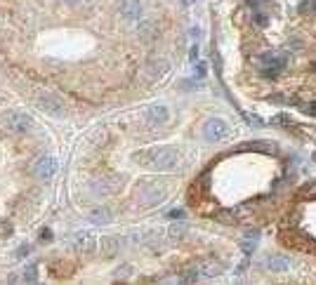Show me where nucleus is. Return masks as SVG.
<instances>
[{
	"mask_svg": "<svg viewBox=\"0 0 316 285\" xmlns=\"http://www.w3.org/2000/svg\"><path fill=\"white\" fill-rule=\"evenodd\" d=\"M142 165L151 168V170H175L177 168V151L172 146H158V149H149V151H142L137 156Z\"/></svg>",
	"mask_w": 316,
	"mask_h": 285,
	"instance_id": "obj_1",
	"label": "nucleus"
},
{
	"mask_svg": "<svg viewBox=\"0 0 316 285\" xmlns=\"http://www.w3.org/2000/svg\"><path fill=\"white\" fill-rule=\"evenodd\" d=\"M31 125H33V121L21 111H10L5 115V128L12 134H26L31 130Z\"/></svg>",
	"mask_w": 316,
	"mask_h": 285,
	"instance_id": "obj_2",
	"label": "nucleus"
},
{
	"mask_svg": "<svg viewBox=\"0 0 316 285\" xmlns=\"http://www.w3.org/2000/svg\"><path fill=\"white\" fill-rule=\"evenodd\" d=\"M38 109L50 113V115H55V118H61V115L66 113V111H64V102H61L57 94H52V92H45V94L38 97Z\"/></svg>",
	"mask_w": 316,
	"mask_h": 285,
	"instance_id": "obj_3",
	"label": "nucleus"
},
{
	"mask_svg": "<svg viewBox=\"0 0 316 285\" xmlns=\"http://www.w3.org/2000/svg\"><path fill=\"white\" fill-rule=\"evenodd\" d=\"M137 196H140V200L144 203V205H156V203H163L165 200V188L158 186V184L146 182V184H142L140 186Z\"/></svg>",
	"mask_w": 316,
	"mask_h": 285,
	"instance_id": "obj_4",
	"label": "nucleus"
},
{
	"mask_svg": "<svg viewBox=\"0 0 316 285\" xmlns=\"http://www.w3.org/2000/svg\"><path fill=\"white\" fill-rule=\"evenodd\" d=\"M227 134H229V125H227V121H222V118H210V121L203 125V137H206L208 141H219V139H224Z\"/></svg>",
	"mask_w": 316,
	"mask_h": 285,
	"instance_id": "obj_5",
	"label": "nucleus"
},
{
	"mask_svg": "<svg viewBox=\"0 0 316 285\" xmlns=\"http://www.w3.org/2000/svg\"><path fill=\"white\" fill-rule=\"evenodd\" d=\"M257 64H260L264 76H274V73H279L281 68H286V57L279 55V52H269V55L260 57Z\"/></svg>",
	"mask_w": 316,
	"mask_h": 285,
	"instance_id": "obj_6",
	"label": "nucleus"
},
{
	"mask_svg": "<svg viewBox=\"0 0 316 285\" xmlns=\"http://www.w3.org/2000/svg\"><path fill=\"white\" fill-rule=\"evenodd\" d=\"M33 172H36V177L40 182H50L57 172V160L52 156H40L36 163H33Z\"/></svg>",
	"mask_w": 316,
	"mask_h": 285,
	"instance_id": "obj_7",
	"label": "nucleus"
},
{
	"mask_svg": "<svg viewBox=\"0 0 316 285\" xmlns=\"http://www.w3.org/2000/svg\"><path fill=\"white\" fill-rule=\"evenodd\" d=\"M71 245L78 250V252H83V255H90L97 243H95V236H92L90 231H78V233L71 236Z\"/></svg>",
	"mask_w": 316,
	"mask_h": 285,
	"instance_id": "obj_8",
	"label": "nucleus"
},
{
	"mask_svg": "<svg viewBox=\"0 0 316 285\" xmlns=\"http://www.w3.org/2000/svg\"><path fill=\"white\" fill-rule=\"evenodd\" d=\"M144 123L146 125H151V128L165 125V123H168V109H165L163 104H151L144 113Z\"/></svg>",
	"mask_w": 316,
	"mask_h": 285,
	"instance_id": "obj_9",
	"label": "nucleus"
},
{
	"mask_svg": "<svg viewBox=\"0 0 316 285\" xmlns=\"http://www.w3.org/2000/svg\"><path fill=\"white\" fill-rule=\"evenodd\" d=\"M118 10L128 21H140L142 19V3L140 0H121Z\"/></svg>",
	"mask_w": 316,
	"mask_h": 285,
	"instance_id": "obj_10",
	"label": "nucleus"
},
{
	"mask_svg": "<svg viewBox=\"0 0 316 285\" xmlns=\"http://www.w3.org/2000/svg\"><path fill=\"white\" fill-rule=\"evenodd\" d=\"M196 269H198V278H215V276H219V273L224 271V264L215 259H208V262L196 264Z\"/></svg>",
	"mask_w": 316,
	"mask_h": 285,
	"instance_id": "obj_11",
	"label": "nucleus"
},
{
	"mask_svg": "<svg viewBox=\"0 0 316 285\" xmlns=\"http://www.w3.org/2000/svg\"><path fill=\"white\" fill-rule=\"evenodd\" d=\"M121 248H123V241L118 236H106V238H102V243H99L102 257H106V259H111V257L118 255V252H121Z\"/></svg>",
	"mask_w": 316,
	"mask_h": 285,
	"instance_id": "obj_12",
	"label": "nucleus"
},
{
	"mask_svg": "<svg viewBox=\"0 0 316 285\" xmlns=\"http://www.w3.org/2000/svg\"><path fill=\"white\" fill-rule=\"evenodd\" d=\"M267 269H269V271H274V273L288 271V269H290V259H288V257H281V255L269 257V259H267Z\"/></svg>",
	"mask_w": 316,
	"mask_h": 285,
	"instance_id": "obj_13",
	"label": "nucleus"
},
{
	"mask_svg": "<svg viewBox=\"0 0 316 285\" xmlns=\"http://www.w3.org/2000/svg\"><path fill=\"white\" fill-rule=\"evenodd\" d=\"M137 31H140V38H144V40H151V38L156 36V24H153V21H140Z\"/></svg>",
	"mask_w": 316,
	"mask_h": 285,
	"instance_id": "obj_14",
	"label": "nucleus"
},
{
	"mask_svg": "<svg viewBox=\"0 0 316 285\" xmlns=\"http://www.w3.org/2000/svg\"><path fill=\"white\" fill-rule=\"evenodd\" d=\"M168 64L165 61H151L149 66H146V73H149V78H158V76H163Z\"/></svg>",
	"mask_w": 316,
	"mask_h": 285,
	"instance_id": "obj_15",
	"label": "nucleus"
},
{
	"mask_svg": "<svg viewBox=\"0 0 316 285\" xmlns=\"http://www.w3.org/2000/svg\"><path fill=\"white\" fill-rule=\"evenodd\" d=\"M109 219H111V212L106 207H99V210L92 212V222H97V224H104V222H109Z\"/></svg>",
	"mask_w": 316,
	"mask_h": 285,
	"instance_id": "obj_16",
	"label": "nucleus"
},
{
	"mask_svg": "<svg viewBox=\"0 0 316 285\" xmlns=\"http://www.w3.org/2000/svg\"><path fill=\"white\" fill-rule=\"evenodd\" d=\"M24 278H26V285H29V283H38V264H29V269H26V273H24Z\"/></svg>",
	"mask_w": 316,
	"mask_h": 285,
	"instance_id": "obj_17",
	"label": "nucleus"
},
{
	"mask_svg": "<svg viewBox=\"0 0 316 285\" xmlns=\"http://www.w3.org/2000/svg\"><path fill=\"white\" fill-rule=\"evenodd\" d=\"M255 245H257V238H255V236H245V241H243V250H245V255H250V252L255 250Z\"/></svg>",
	"mask_w": 316,
	"mask_h": 285,
	"instance_id": "obj_18",
	"label": "nucleus"
},
{
	"mask_svg": "<svg viewBox=\"0 0 316 285\" xmlns=\"http://www.w3.org/2000/svg\"><path fill=\"white\" fill-rule=\"evenodd\" d=\"M302 196H304V198H316V179L302 188Z\"/></svg>",
	"mask_w": 316,
	"mask_h": 285,
	"instance_id": "obj_19",
	"label": "nucleus"
},
{
	"mask_svg": "<svg viewBox=\"0 0 316 285\" xmlns=\"http://www.w3.org/2000/svg\"><path fill=\"white\" fill-rule=\"evenodd\" d=\"M234 219H236V215L229 212V210H227V212H219V222H224V224H231Z\"/></svg>",
	"mask_w": 316,
	"mask_h": 285,
	"instance_id": "obj_20",
	"label": "nucleus"
},
{
	"mask_svg": "<svg viewBox=\"0 0 316 285\" xmlns=\"http://www.w3.org/2000/svg\"><path fill=\"white\" fill-rule=\"evenodd\" d=\"M128 273H132V267H130V264H123V267L116 271V276H118V278H125Z\"/></svg>",
	"mask_w": 316,
	"mask_h": 285,
	"instance_id": "obj_21",
	"label": "nucleus"
},
{
	"mask_svg": "<svg viewBox=\"0 0 316 285\" xmlns=\"http://www.w3.org/2000/svg\"><path fill=\"white\" fill-rule=\"evenodd\" d=\"M253 21H255L257 26H264V24H267V14H262V12H255V14H253Z\"/></svg>",
	"mask_w": 316,
	"mask_h": 285,
	"instance_id": "obj_22",
	"label": "nucleus"
},
{
	"mask_svg": "<svg viewBox=\"0 0 316 285\" xmlns=\"http://www.w3.org/2000/svg\"><path fill=\"white\" fill-rule=\"evenodd\" d=\"M170 236H177V238H179V236H184V226H172V229H170Z\"/></svg>",
	"mask_w": 316,
	"mask_h": 285,
	"instance_id": "obj_23",
	"label": "nucleus"
},
{
	"mask_svg": "<svg viewBox=\"0 0 316 285\" xmlns=\"http://www.w3.org/2000/svg\"><path fill=\"white\" fill-rule=\"evenodd\" d=\"M29 252H31V248H29V245H21V248L17 250V257H24V255H29Z\"/></svg>",
	"mask_w": 316,
	"mask_h": 285,
	"instance_id": "obj_24",
	"label": "nucleus"
},
{
	"mask_svg": "<svg viewBox=\"0 0 316 285\" xmlns=\"http://www.w3.org/2000/svg\"><path fill=\"white\" fill-rule=\"evenodd\" d=\"M189 59H191V61L198 59V45H194V48H191V55H189Z\"/></svg>",
	"mask_w": 316,
	"mask_h": 285,
	"instance_id": "obj_25",
	"label": "nucleus"
},
{
	"mask_svg": "<svg viewBox=\"0 0 316 285\" xmlns=\"http://www.w3.org/2000/svg\"><path fill=\"white\" fill-rule=\"evenodd\" d=\"M50 238H52L50 229H43V231H40V241H50Z\"/></svg>",
	"mask_w": 316,
	"mask_h": 285,
	"instance_id": "obj_26",
	"label": "nucleus"
},
{
	"mask_svg": "<svg viewBox=\"0 0 316 285\" xmlns=\"http://www.w3.org/2000/svg\"><path fill=\"white\" fill-rule=\"evenodd\" d=\"M170 217H172V219H182V217H184V212H182V210H172Z\"/></svg>",
	"mask_w": 316,
	"mask_h": 285,
	"instance_id": "obj_27",
	"label": "nucleus"
},
{
	"mask_svg": "<svg viewBox=\"0 0 316 285\" xmlns=\"http://www.w3.org/2000/svg\"><path fill=\"white\" fill-rule=\"evenodd\" d=\"M196 73H198V78H203V76H206V64H198V71Z\"/></svg>",
	"mask_w": 316,
	"mask_h": 285,
	"instance_id": "obj_28",
	"label": "nucleus"
},
{
	"mask_svg": "<svg viewBox=\"0 0 316 285\" xmlns=\"http://www.w3.org/2000/svg\"><path fill=\"white\" fill-rule=\"evenodd\" d=\"M66 5H78V3H83V0H64Z\"/></svg>",
	"mask_w": 316,
	"mask_h": 285,
	"instance_id": "obj_29",
	"label": "nucleus"
},
{
	"mask_svg": "<svg viewBox=\"0 0 316 285\" xmlns=\"http://www.w3.org/2000/svg\"><path fill=\"white\" fill-rule=\"evenodd\" d=\"M307 111H309L311 115H316V104H311V106H309V109H307Z\"/></svg>",
	"mask_w": 316,
	"mask_h": 285,
	"instance_id": "obj_30",
	"label": "nucleus"
},
{
	"mask_svg": "<svg viewBox=\"0 0 316 285\" xmlns=\"http://www.w3.org/2000/svg\"><path fill=\"white\" fill-rule=\"evenodd\" d=\"M184 3H187V5H189V3H194V0H184Z\"/></svg>",
	"mask_w": 316,
	"mask_h": 285,
	"instance_id": "obj_31",
	"label": "nucleus"
},
{
	"mask_svg": "<svg viewBox=\"0 0 316 285\" xmlns=\"http://www.w3.org/2000/svg\"><path fill=\"white\" fill-rule=\"evenodd\" d=\"M29 285H40V283H29Z\"/></svg>",
	"mask_w": 316,
	"mask_h": 285,
	"instance_id": "obj_32",
	"label": "nucleus"
},
{
	"mask_svg": "<svg viewBox=\"0 0 316 285\" xmlns=\"http://www.w3.org/2000/svg\"><path fill=\"white\" fill-rule=\"evenodd\" d=\"M314 10H316V0H314Z\"/></svg>",
	"mask_w": 316,
	"mask_h": 285,
	"instance_id": "obj_33",
	"label": "nucleus"
}]
</instances>
